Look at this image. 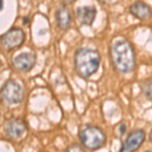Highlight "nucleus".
I'll return each mask as SVG.
<instances>
[{
  "instance_id": "obj_9",
  "label": "nucleus",
  "mask_w": 152,
  "mask_h": 152,
  "mask_svg": "<svg viewBox=\"0 0 152 152\" xmlns=\"http://www.w3.org/2000/svg\"><path fill=\"white\" fill-rule=\"evenodd\" d=\"M130 13L134 18L141 19V20H146L149 19L152 15V9L150 6L147 5L143 1H136L130 6Z\"/></svg>"
},
{
  "instance_id": "obj_5",
  "label": "nucleus",
  "mask_w": 152,
  "mask_h": 152,
  "mask_svg": "<svg viewBox=\"0 0 152 152\" xmlns=\"http://www.w3.org/2000/svg\"><path fill=\"white\" fill-rule=\"evenodd\" d=\"M26 40V34L21 28H12L1 37V44L7 50H15Z\"/></svg>"
},
{
  "instance_id": "obj_1",
  "label": "nucleus",
  "mask_w": 152,
  "mask_h": 152,
  "mask_svg": "<svg viewBox=\"0 0 152 152\" xmlns=\"http://www.w3.org/2000/svg\"><path fill=\"white\" fill-rule=\"evenodd\" d=\"M111 57L115 69L121 74L133 72L136 67V55L134 47L127 40L118 41L114 44Z\"/></svg>"
},
{
  "instance_id": "obj_4",
  "label": "nucleus",
  "mask_w": 152,
  "mask_h": 152,
  "mask_svg": "<svg viewBox=\"0 0 152 152\" xmlns=\"http://www.w3.org/2000/svg\"><path fill=\"white\" fill-rule=\"evenodd\" d=\"M0 95L8 104H18L23 99V90L14 80H7L0 89Z\"/></svg>"
},
{
  "instance_id": "obj_17",
  "label": "nucleus",
  "mask_w": 152,
  "mask_h": 152,
  "mask_svg": "<svg viewBox=\"0 0 152 152\" xmlns=\"http://www.w3.org/2000/svg\"><path fill=\"white\" fill-rule=\"evenodd\" d=\"M3 8V0H0V10Z\"/></svg>"
},
{
  "instance_id": "obj_11",
  "label": "nucleus",
  "mask_w": 152,
  "mask_h": 152,
  "mask_svg": "<svg viewBox=\"0 0 152 152\" xmlns=\"http://www.w3.org/2000/svg\"><path fill=\"white\" fill-rule=\"evenodd\" d=\"M56 20H57V24L60 29L66 31L69 28V26H71V21H72V18H71L69 10L65 6L59 8L56 12Z\"/></svg>"
},
{
  "instance_id": "obj_3",
  "label": "nucleus",
  "mask_w": 152,
  "mask_h": 152,
  "mask_svg": "<svg viewBox=\"0 0 152 152\" xmlns=\"http://www.w3.org/2000/svg\"><path fill=\"white\" fill-rule=\"evenodd\" d=\"M79 139L82 146L90 150L100 149L107 141L104 132L96 126L83 127L79 132Z\"/></svg>"
},
{
  "instance_id": "obj_14",
  "label": "nucleus",
  "mask_w": 152,
  "mask_h": 152,
  "mask_svg": "<svg viewBox=\"0 0 152 152\" xmlns=\"http://www.w3.org/2000/svg\"><path fill=\"white\" fill-rule=\"evenodd\" d=\"M120 130H121V131H120V135H123L124 133H125V131H126V126H125V125H121V126H120Z\"/></svg>"
},
{
  "instance_id": "obj_12",
  "label": "nucleus",
  "mask_w": 152,
  "mask_h": 152,
  "mask_svg": "<svg viewBox=\"0 0 152 152\" xmlns=\"http://www.w3.org/2000/svg\"><path fill=\"white\" fill-rule=\"evenodd\" d=\"M140 87L144 96L148 99H152V78H147L141 81Z\"/></svg>"
},
{
  "instance_id": "obj_10",
  "label": "nucleus",
  "mask_w": 152,
  "mask_h": 152,
  "mask_svg": "<svg viewBox=\"0 0 152 152\" xmlns=\"http://www.w3.org/2000/svg\"><path fill=\"white\" fill-rule=\"evenodd\" d=\"M76 16L80 23L91 26L96 18V9L94 6H82L76 9Z\"/></svg>"
},
{
  "instance_id": "obj_16",
  "label": "nucleus",
  "mask_w": 152,
  "mask_h": 152,
  "mask_svg": "<svg viewBox=\"0 0 152 152\" xmlns=\"http://www.w3.org/2000/svg\"><path fill=\"white\" fill-rule=\"evenodd\" d=\"M102 3H109V2H111L112 0H99Z\"/></svg>"
},
{
  "instance_id": "obj_13",
  "label": "nucleus",
  "mask_w": 152,
  "mask_h": 152,
  "mask_svg": "<svg viewBox=\"0 0 152 152\" xmlns=\"http://www.w3.org/2000/svg\"><path fill=\"white\" fill-rule=\"evenodd\" d=\"M84 147H81L79 145H72L67 149V151H83Z\"/></svg>"
},
{
  "instance_id": "obj_8",
  "label": "nucleus",
  "mask_w": 152,
  "mask_h": 152,
  "mask_svg": "<svg viewBox=\"0 0 152 152\" xmlns=\"http://www.w3.org/2000/svg\"><path fill=\"white\" fill-rule=\"evenodd\" d=\"M26 131V123L23 119H12L6 125V133L12 139H18Z\"/></svg>"
},
{
  "instance_id": "obj_15",
  "label": "nucleus",
  "mask_w": 152,
  "mask_h": 152,
  "mask_svg": "<svg viewBox=\"0 0 152 152\" xmlns=\"http://www.w3.org/2000/svg\"><path fill=\"white\" fill-rule=\"evenodd\" d=\"M75 0H62V2L65 4V5H68V4H71V3H73Z\"/></svg>"
},
{
  "instance_id": "obj_2",
  "label": "nucleus",
  "mask_w": 152,
  "mask_h": 152,
  "mask_svg": "<svg viewBox=\"0 0 152 152\" xmlns=\"http://www.w3.org/2000/svg\"><path fill=\"white\" fill-rule=\"evenodd\" d=\"M74 64L76 73L81 78L87 79L99 70L100 65V55L94 49H80L75 54Z\"/></svg>"
},
{
  "instance_id": "obj_6",
  "label": "nucleus",
  "mask_w": 152,
  "mask_h": 152,
  "mask_svg": "<svg viewBox=\"0 0 152 152\" xmlns=\"http://www.w3.org/2000/svg\"><path fill=\"white\" fill-rule=\"evenodd\" d=\"M145 131L141 129L134 130L128 135L127 139L125 140L123 145L121 147L122 152H132L136 151L142 146L143 142L145 141Z\"/></svg>"
},
{
  "instance_id": "obj_18",
  "label": "nucleus",
  "mask_w": 152,
  "mask_h": 152,
  "mask_svg": "<svg viewBox=\"0 0 152 152\" xmlns=\"http://www.w3.org/2000/svg\"><path fill=\"white\" fill-rule=\"evenodd\" d=\"M149 140H150V142L152 143V130H151V132H150V135H149Z\"/></svg>"
},
{
  "instance_id": "obj_19",
  "label": "nucleus",
  "mask_w": 152,
  "mask_h": 152,
  "mask_svg": "<svg viewBox=\"0 0 152 152\" xmlns=\"http://www.w3.org/2000/svg\"><path fill=\"white\" fill-rule=\"evenodd\" d=\"M0 66H1V61H0Z\"/></svg>"
},
{
  "instance_id": "obj_7",
  "label": "nucleus",
  "mask_w": 152,
  "mask_h": 152,
  "mask_svg": "<svg viewBox=\"0 0 152 152\" xmlns=\"http://www.w3.org/2000/svg\"><path fill=\"white\" fill-rule=\"evenodd\" d=\"M37 57L34 53H23L13 59V66L16 70L28 72L33 69L36 64Z\"/></svg>"
}]
</instances>
